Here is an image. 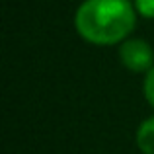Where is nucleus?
<instances>
[{
	"instance_id": "1",
	"label": "nucleus",
	"mask_w": 154,
	"mask_h": 154,
	"mask_svg": "<svg viewBox=\"0 0 154 154\" xmlns=\"http://www.w3.org/2000/svg\"><path fill=\"white\" fill-rule=\"evenodd\" d=\"M137 26L131 0H84L74 14V27L92 45L123 43Z\"/></svg>"
},
{
	"instance_id": "2",
	"label": "nucleus",
	"mask_w": 154,
	"mask_h": 154,
	"mask_svg": "<svg viewBox=\"0 0 154 154\" xmlns=\"http://www.w3.org/2000/svg\"><path fill=\"white\" fill-rule=\"evenodd\" d=\"M119 60L131 72H148L154 66V51L144 39H125L119 45Z\"/></svg>"
},
{
	"instance_id": "3",
	"label": "nucleus",
	"mask_w": 154,
	"mask_h": 154,
	"mask_svg": "<svg viewBox=\"0 0 154 154\" xmlns=\"http://www.w3.org/2000/svg\"><path fill=\"white\" fill-rule=\"evenodd\" d=\"M137 146L143 154H154V115L144 119L137 129Z\"/></svg>"
},
{
	"instance_id": "4",
	"label": "nucleus",
	"mask_w": 154,
	"mask_h": 154,
	"mask_svg": "<svg viewBox=\"0 0 154 154\" xmlns=\"http://www.w3.org/2000/svg\"><path fill=\"white\" fill-rule=\"evenodd\" d=\"M135 10L139 16L146 20H152L154 18V0H135Z\"/></svg>"
},
{
	"instance_id": "5",
	"label": "nucleus",
	"mask_w": 154,
	"mask_h": 154,
	"mask_svg": "<svg viewBox=\"0 0 154 154\" xmlns=\"http://www.w3.org/2000/svg\"><path fill=\"white\" fill-rule=\"evenodd\" d=\"M143 92H144V98H146V102L154 107V66L146 72V76H144Z\"/></svg>"
}]
</instances>
